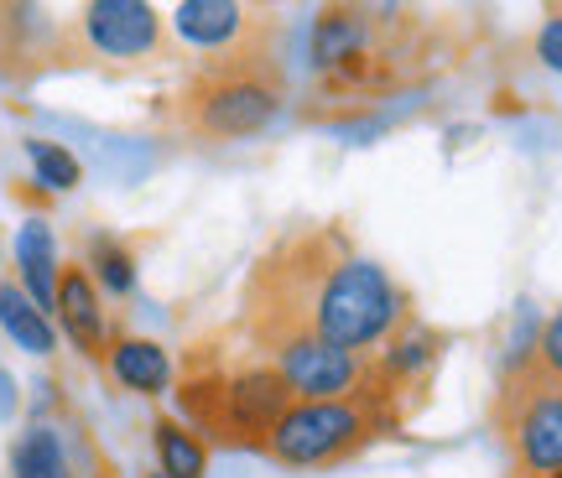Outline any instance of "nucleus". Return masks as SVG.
<instances>
[{
    "mask_svg": "<svg viewBox=\"0 0 562 478\" xmlns=\"http://www.w3.org/2000/svg\"><path fill=\"white\" fill-rule=\"evenodd\" d=\"M406 328L402 286L375 260L349 250L339 229H297L271 244L245 281V333L266 354L286 339H313L364 354Z\"/></svg>",
    "mask_w": 562,
    "mask_h": 478,
    "instance_id": "nucleus-1",
    "label": "nucleus"
},
{
    "mask_svg": "<svg viewBox=\"0 0 562 478\" xmlns=\"http://www.w3.org/2000/svg\"><path fill=\"white\" fill-rule=\"evenodd\" d=\"M286 100V79L271 62L266 42L214 53L178 94V125L209 140H245L261 136Z\"/></svg>",
    "mask_w": 562,
    "mask_h": 478,
    "instance_id": "nucleus-2",
    "label": "nucleus"
},
{
    "mask_svg": "<svg viewBox=\"0 0 562 478\" xmlns=\"http://www.w3.org/2000/svg\"><path fill=\"white\" fill-rule=\"evenodd\" d=\"M292 385L281 369L266 364H245V369H193L178 379V406L182 417L199 426V437H214L224 447H256L266 453L271 426L286 417L292 406Z\"/></svg>",
    "mask_w": 562,
    "mask_h": 478,
    "instance_id": "nucleus-3",
    "label": "nucleus"
},
{
    "mask_svg": "<svg viewBox=\"0 0 562 478\" xmlns=\"http://www.w3.org/2000/svg\"><path fill=\"white\" fill-rule=\"evenodd\" d=\"M391 426L385 396H344V400H292L286 417L271 426L266 458L292 468H323V463L355 458L360 447Z\"/></svg>",
    "mask_w": 562,
    "mask_h": 478,
    "instance_id": "nucleus-4",
    "label": "nucleus"
},
{
    "mask_svg": "<svg viewBox=\"0 0 562 478\" xmlns=\"http://www.w3.org/2000/svg\"><path fill=\"white\" fill-rule=\"evenodd\" d=\"M501 426L521 474H562V379L537 364H516L501 390Z\"/></svg>",
    "mask_w": 562,
    "mask_h": 478,
    "instance_id": "nucleus-5",
    "label": "nucleus"
},
{
    "mask_svg": "<svg viewBox=\"0 0 562 478\" xmlns=\"http://www.w3.org/2000/svg\"><path fill=\"white\" fill-rule=\"evenodd\" d=\"M79 37L100 58H146L161 47V16L146 0H94L79 16Z\"/></svg>",
    "mask_w": 562,
    "mask_h": 478,
    "instance_id": "nucleus-6",
    "label": "nucleus"
},
{
    "mask_svg": "<svg viewBox=\"0 0 562 478\" xmlns=\"http://www.w3.org/2000/svg\"><path fill=\"white\" fill-rule=\"evenodd\" d=\"M172 21H178L182 37L193 42V47H203L209 58H214V53L250 47V42H266V32H271L240 0H188V5L172 11Z\"/></svg>",
    "mask_w": 562,
    "mask_h": 478,
    "instance_id": "nucleus-7",
    "label": "nucleus"
},
{
    "mask_svg": "<svg viewBox=\"0 0 562 478\" xmlns=\"http://www.w3.org/2000/svg\"><path fill=\"white\" fill-rule=\"evenodd\" d=\"M53 312H58L63 333L74 339V349H83L89 358L110 354V312H104L100 286H94V276H89L83 265H63Z\"/></svg>",
    "mask_w": 562,
    "mask_h": 478,
    "instance_id": "nucleus-8",
    "label": "nucleus"
},
{
    "mask_svg": "<svg viewBox=\"0 0 562 478\" xmlns=\"http://www.w3.org/2000/svg\"><path fill=\"white\" fill-rule=\"evenodd\" d=\"M16 271H21V292L47 312V307L58 301V276H63L47 219H26L16 229Z\"/></svg>",
    "mask_w": 562,
    "mask_h": 478,
    "instance_id": "nucleus-9",
    "label": "nucleus"
},
{
    "mask_svg": "<svg viewBox=\"0 0 562 478\" xmlns=\"http://www.w3.org/2000/svg\"><path fill=\"white\" fill-rule=\"evenodd\" d=\"M110 375L136 396H161L172 385V358L157 339H115L110 343Z\"/></svg>",
    "mask_w": 562,
    "mask_h": 478,
    "instance_id": "nucleus-10",
    "label": "nucleus"
},
{
    "mask_svg": "<svg viewBox=\"0 0 562 478\" xmlns=\"http://www.w3.org/2000/svg\"><path fill=\"white\" fill-rule=\"evenodd\" d=\"M0 328L11 333V339L26 349V354H53L58 349V333H53V322L42 312L37 301L21 292V281H0Z\"/></svg>",
    "mask_w": 562,
    "mask_h": 478,
    "instance_id": "nucleus-11",
    "label": "nucleus"
},
{
    "mask_svg": "<svg viewBox=\"0 0 562 478\" xmlns=\"http://www.w3.org/2000/svg\"><path fill=\"white\" fill-rule=\"evenodd\" d=\"M151 442H157V458H161V478H203L209 474V447L193 426H182L172 417L151 421Z\"/></svg>",
    "mask_w": 562,
    "mask_h": 478,
    "instance_id": "nucleus-12",
    "label": "nucleus"
},
{
    "mask_svg": "<svg viewBox=\"0 0 562 478\" xmlns=\"http://www.w3.org/2000/svg\"><path fill=\"white\" fill-rule=\"evenodd\" d=\"M11 478H74L68 453H63V442L53 426H32V432L16 442V453H11Z\"/></svg>",
    "mask_w": 562,
    "mask_h": 478,
    "instance_id": "nucleus-13",
    "label": "nucleus"
},
{
    "mask_svg": "<svg viewBox=\"0 0 562 478\" xmlns=\"http://www.w3.org/2000/svg\"><path fill=\"white\" fill-rule=\"evenodd\" d=\"M94 286H104L110 297H125L136 286V255H131L125 239H94Z\"/></svg>",
    "mask_w": 562,
    "mask_h": 478,
    "instance_id": "nucleus-14",
    "label": "nucleus"
},
{
    "mask_svg": "<svg viewBox=\"0 0 562 478\" xmlns=\"http://www.w3.org/2000/svg\"><path fill=\"white\" fill-rule=\"evenodd\" d=\"M26 157L37 167V182L42 187H53V193H68V187H79L83 182V167L74 161V151H63L53 140H26Z\"/></svg>",
    "mask_w": 562,
    "mask_h": 478,
    "instance_id": "nucleus-15",
    "label": "nucleus"
},
{
    "mask_svg": "<svg viewBox=\"0 0 562 478\" xmlns=\"http://www.w3.org/2000/svg\"><path fill=\"white\" fill-rule=\"evenodd\" d=\"M531 364H537L542 375L562 379V312L537 333V354H531Z\"/></svg>",
    "mask_w": 562,
    "mask_h": 478,
    "instance_id": "nucleus-16",
    "label": "nucleus"
},
{
    "mask_svg": "<svg viewBox=\"0 0 562 478\" xmlns=\"http://www.w3.org/2000/svg\"><path fill=\"white\" fill-rule=\"evenodd\" d=\"M537 58H542L552 73H562V11H552V16L542 21V32H537Z\"/></svg>",
    "mask_w": 562,
    "mask_h": 478,
    "instance_id": "nucleus-17",
    "label": "nucleus"
},
{
    "mask_svg": "<svg viewBox=\"0 0 562 478\" xmlns=\"http://www.w3.org/2000/svg\"><path fill=\"white\" fill-rule=\"evenodd\" d=\"M16 411V385H11V375L0 369V417H11Z\"/></svg>",
    "mask_w": 562,
    "mask_h": 478,
    "instance_id": "nucleus-18",
    "label": "nucleus"
},
{
    "mask_svg": "<svg viewBox=\"0 0 562 478\" xmlns=\"http://www.w3.org/2000/svg\"><path fill=\"white\" fill-rule=\"evenodd\" d=\"M547 478H562V474H547Z\"/></svg>",
    "mask_w": 562,
    "mask_h": 478,
    "instance_id": "nucleus-19",
    "label": "nucleus"
},
{
    "mask_svg": "<svg viewBox=\"0 0 562 478\" xmlns=\"http://www.w3.org/2000/svg\"><path fill=\"white\" fill-rule=\"evenodd\" d=\"M146 478H161V474H146Z\"/></svg>",
    "mask_w": 562,
    "mask_h": 478,
    "instance_id": "nucleus-20",
    "label": "nucleus"
}]
</instances>
